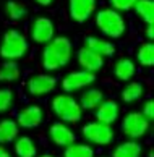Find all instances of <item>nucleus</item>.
<instances>
[{
	"instance_id": "33",
	"label": "nucleus",
	"mask_w": 154,
	"mask_h": 157,
	"mask_svg": "<svg viewBox=\"0 0 154 157\" xmlns=\"http://www.w3.org/2000/svg\"><path fill=\"white\" fill-rule=\"evenodd\" d=\"M36 157H55V155H52V154H42V155H36Z\"/></svg>"
},
{
	"instance_id": "9",
	"label": "nucleus",
	"mask_w": 154,
	"mask_h": 157,
	"mask_svg": "<svg viewBox=\"0 0 154 157\" xmlns=\"http://www.w3.org/2000/svg\"><path fill=\"white\" fill-rule=\"evenodd\" d=\"M55 37L54 21L47 16H38L31 25V39L36 44H47Z\"/></svg>"
},
{
	"instance_id": "28",
	"label": "nucleus",
	"mask_w": 154,
	"mask_h": 157,
	"mask_svg": "<svg viewBox=\"0 0 154 157\" xmlns=\"http://www.w3.org/2000/svg\"><path fill=\"white\" fill-rule=\"evenodd\" d=\"M109 3H110V8H114V10L122 13V11L133 10L136 0H109Z\"/></svg>"
},
{
	"instance_id": "20",
	"label": "nucleus",
	"mask_w": 154,
	"mask_h": 157,
	"mask_svg": "<svg viewBox=\"0 0 154 157\" xmlns=\"http://www.w3.org/2000/svg\"><path fill=\"white\" fill-rule=\"evenodd\" d=\"M144 94V86L140 83V81H128L127 86L122 89L120 96H122V101L127 102V104H133V102H138Z\"/></svg>"
},
{
	"instance_id": "2",
	"label": "nucleus",
	"mask_w": 154,
	"mask_h": 157,
	"mask_svg": "<svg viewBox=\"0 0 154 157\" xmlns=\"http://www.w3.org/2000/svg\"><path fill=\"white\" fill-rule=\"evenodd\" d=\"M97 29L109 39H120L127 31V21L120 11L114 8H101L94 16Z\"/></svg>"
},
{
	"instance_id": "17",
	"label": "nucleus",
	"mask_w": 154,
	"mask_h": 157,
	"mask_svg": "<svg viewBox=\"0 0 154 157\" xmlns=\"http://www.w3.org/2000/svg\"><path fill=\"white\" fill-rule=\"evenodd\" d=\"M13 151L16 157H36L38 146L31 136H18L13 141Z\"/></svg>"
},
{
	"instance_id": "29",
	"label": "nucleus",
	"mask_w": 154,
	"mask_h": 157,
	"mask_svg": "<svg viewBox=\"0 0 154 157\" xmlns=\"http://www.w3.org/2000/svg\"><path fill=\"white\" fill-rule=\"evenodd\" d=\"M141 113L144 115V117L148 118V120H152L154 118V101H146L144 104H143V109H141Z\"/></svg>"
},
{
	"instance_id": "15",
	"label": "nucleus",
	"mask_w": 154,
	"mask_h": 157,
	"mask_svg": "<svg viewBox=\"0 0 154 157\" xmlns=\"http://www.w3.org/2000/svg\"><path fill=\"white\" fill-rule=\"evenodd\" d=\"M85 47L93 50L94 54H97L102 59H109L114 57L115 54V45L112 40H107V37H97V36H88L85 40Z\"/></svg>"
},
{
	"instance_id": "1",
	"label": "nucleus",
	"mask_w": 154,
	"mask_h": 157,
	"mask_svg": "<svg viewBox=\"0 0 154 157\" xmlns=\"http://www.w3.org/2000/svg\"><path fill=\"white\" fill-rule=\"evenodd\" d=\"M73 57V44L67 36H55L42 49V67L47 71H57L68 65Z\"/></svg>"
},
{
	"instance_id": "5",
	"label": "nucleus",
	"mask_w": 154,
	"mask_h": 157,
	"mask_svg": "<svg viewBox=\"0 0 154 157\" xmlns=\"http://www.w3.org/2000/svg\"><path fill=\"white\" fill-rule=\"evenodd\" d=\"M81 135L85 138L88 144H94V146H107L114 141V128L112 125H105L102 121L93 120L85 123L81 128Z\"/></svg>"
},
{
	"instance_id": "32",
	"label": "nucleus",
	"mask_w": 154,
	"mask_h": 157,
	"mask_svg": "<svg viewBox=\"0 0 154 157\" xmlns=\"http://www.w3.org/2000/svg\"><path fill=\"white\" fill-rule=\"evenodd\" d=\"M38 5H41V7H49V5H52V2L54 0H34Z\"/></svg>"
},
{
	"instance_id": "8",
	"label": "nucleus",
	"mask_w": 154,
	"mask_h": 157,
	"mask_svg": "<svg viewBox=\"0 0 154 157\" xmlns=\"http://www.w3.org/2000/svg\"><path fill=\"white\" fill-rule=\"evenodd\" d=\"M55 88H57V79L50 73H36L26 83L28 94H31L34 97L47 96L50 92H54Z\"/></svg>"
},
{
	"instance_id": "10",
	"label": "nucleus",
	"mask_w": 154,
	"mask_h": 157,
	"mask_svg": "<svg viewBox=\"0 0 154 157\" xmlns=\"http://www.w3.org/2000/svg\"><path fill=\"white\" fill-rule=\"evenodd\" d=\"M45 118L44 109L38 105V104H31L25 109L20 110L18 117H16V125L20 128H25V130H34L39 125H42V121Z\"/></svg>"
},
{
	"instance_id": "7",
	"label": "nucleus",
	"mask_w": 154,
	"mask_h": 157,
	"mask_svg": "<svg viewBox=\"0 0 154 157\" xmlns=\"http://www.w3.org/2000/svg\"><path fill=\"white\" fill-rule=\"evenodd\" d=\"M94 81H96V73H89V71H85V70H75V71H70L62 78L60 86L63 92L72 94V92L85 91L91 88Z\"/></svg>"
},
{
	"instance_id": "31",
	"label": "nucleus",
	"mask_w": 154,
	"mask_h": 157,
	"mask_svg": "<svg viewBox=\"0 0 154 157\" xmlns=\"http://www.w3.org/2000/svg\"><path fill=\"white\" fill-rule=\"evenodd\" d=\"M0 157H11L10 151L5 147V146H2V144H0Z\"/></svg>"
},
{
	"instance_id": "24",
	"label": "nucleus",
	"mask_w": 154,
	"mask_h": 157,
	"mask_svg": "<svg viewBox=\"0 0 154 157\" xmlns=\"http://www.w3.org/2000/svg\"><path fill=\"white\" fill-rule=\"evenodd\" d=\"M3 11L11 21H21L28 16L26 5L18 2V0H8V2L5 3V7H3Z\"/></svg>"
},
{
	"instance_id": "12",
	"label": "nucleus",
	"mask_w": 154,
	"mask_h": 157,
	"mask_svg": "<svg viewBox=\"0 0 154 157\" xmlns=\"http://www.w3.org/2000/svg\"><path fill=\"white\" fill-rule=\"evenodd\" d=\"M49 139L52 141V144L58 147H67L72 143H75V131L70 128L68 123L55 121L49 126Z\"/></svg>"
},
{
	"instance_id": "30",
	"label": "nucleus",
	"mask_w": 154,
	"mask_h": 157,
	"mask_svg": "<svg viewBox=\"0 0 154 157\" xmlns=\"http://www.w3.org/2000/svg\"><path fill=\"white\" fill-rule=\"evenodd\" d=\"M144 34H146V37L149 39V42H151V40L154 39V26H152V25H148V26H146Z\"/></svg>"
},
{
	"instance_id": "19",
	"label": "nucleus",
	"mask_w": 154,
	"mask_h": 157,
	"mask_svg": "<svg viewBox=\"0 0 154 157\" xmlns=\"http://www.w3.org/2000/svg\"><path fill=\"white\" fill-rule=\"evenodd\" d=\"M104 101L102 91L97 88H88L83 91V94L80 97V105L83 110H96V107Z\"/></svg>"
},
{
	"instance_id": "21",
	"label": "nucleus",
	"mask_w": 154,
	"mask_h": 157,
	"mask_svg": "<svg viewBox=\"0 0 154 157\" xmlns=\"http://www.w3.org/2000/svg\"><path fill=\"white\" fill-rule=\"evenodd\" d=\"M133 10L144 25L154 23V0H136Z\"/></svg>"
},
{
	"instance_id": "11",
	"label": "nucleus",
	"mask_w": 154,
	"mask_h": 157,
	"mask_svg": "<svg viewBox=\"0 0 154 157\" xmlns=\"http://www.w3.org/2000/svg\"><path fill=\"white\" fill-rule=\"evenodd\" d=\"M97 0H68L70 18L76 23H85L93 16Z\"/></svg>"
},
{
	"instance_id": "6",
	"label": "nucleus",
	"mask_w": 154,
	"mask_h": 157,
	"mask_svg": "<svg viewBox=\"0 0 154 157\" xmlns=\"http://www.w3.org/2000/svg\"><path fill=\"white\" fill-rule=\"evenodd\" d=\"M122 131L127 138L136 141L149 131V120L141 112H128L122 120Z\"/></svg>"
},
{
	"instance_id": "25",
	"label": "nucleus",
	"mask_w": 154,
	"mask_h": 157,
	"mask_svg": "<svg viewBox=\"0 0 154 157\" xmlns=\"http://www.w3.org/2000/svg\"><path fill=\"white\" fill-rule=\"evenodd\" d=\"M63 157H94V149L88 143H72L63 147Z\"/></svg>"
},
{
	"instance_id": "16",
	"label": "nucleus",
	"mask_w": 154,
	"mask_h": 157,
	"mask_svg": "<svg viewBox=\"0 0 154 157\" xmlns=\"http://www.w3.org/2000/svg\"><path fill=\"white\" fill-rule=\"evenodd\" d=\"M135 75H136V63L128 57H122L114 63V76L118 81L128 83L135 78Z\"/></svg>"
},
{
	"instance_id": "23",
	"label": "nucleus",
	"mask_w": 154,
	"mask_h": 157,
	"mask_svg": "<svg viewBox=\"0 0 154 157\" xmlns=\"http://www.w3.org/2000/svg\"><path fill=\"white\" fill-rule=\"evenodd\" d=\"M20 76H21V71L16 62H3L0 65V83H5V84L15 83V81L20 79Z\"/></svg>"
},
{
	"instance_id": "26",
	"label": "nucleus",
	"mask_w": 154,
	"mask_h": 157,
	"mask_svg": "<svg viewBox=\"0 0 154 157\" xmlns=\"http://www.w3.org/2000/svg\"><path fill=\"white\" fill-rule=\"evenodd\" d=\"M136 60L141 67L151 68L154 65V45L152 42H143L136 50Z\"/></svg>"
},
{
	"instance_id": "3",
	"label": "nucleus",
	"mask_w": 154,
	"mask_h": 157,
	"mask_svg": "<svg viewBox=\"0 0 154 157\" xmlns=\"http://www.w3.org/2000/svg\"><path fill=\"white\" fill-rule=\"evenodd\" d=\"M50 109L58 120L68 125L78 123L83 117V112H85L80 105L78 99H75L72 94H67V92L57 94L52 99Z\"/></svg>"
},
{
	"instance_id": "18",
	"label": "nucleus",
	"mask_w": 154,
	"mask_h": 157,
	"mask_svg": "<svg viewBox=\"0 0 154 157\" xmlns=\"http://www.w3.org/2000/svg\"><path fill=\"white\" fill-rule=\"evenodd\" d=\"M18 136H20V126L16 125L15 120L11 118L0 120V144L2 146L13 143Z\"/></svg>"
},
{
	"instance_id": "27",
	"label": "nucleus",
	"mask_w": 154,
	"mask_h": 157,
	"mask_svg": "<svg viewBox=\"0 0 154 157\" xmlns=\"http://www.w3.org/2000/svg\"><path fill=\"white\" fill-rule=\"evenodd\" d=\"M15 101V94L10 88H0V113L11 109Z\"/></svg>"
},
{
	"instance_id": "22",
	"label": "nucleus",
	"mask_w": 154,
	"mask_h": 157,
	"mask_svg": "<svg viewBox=\"0 0 154 157\" xmlns=\"http://www.w3.org/2000/svg\"><path fill=\"white\" fill-rule=\"evenodd\" d=\"M143 149L136 141L128 139V141L120 143L118 146L112 151V157H141Z\"/></svg>"
},
{
	"instance_id": "13",
	"label": "nucleus",
	"mask_w": 154,
	"mask_h": 157,
	"mask_svg": "<svg viewBox=\"0 0 154 157\" xmlns=\"http://www.w3.org/2000/svg\"><path fill=\"white\" fill-rule=\"evenodd\" d=\"M96 120L102 121L105 125H112L118 120V115H120V105L118 102L114 99H104L102 102L96 107Z\"/></svg>"
},
{
	"instance_id": "14",
	"label": "nucleus",
	"mask_w": 154,
	"mask_h": 157,
	"mask_svg": "<svg viewBox=\"0 0 154 157\" xmlns=\"http://www.w3.org/2000/svg\"><path fill=\"white\" fill-rule=\"evenodd\" d=\"M76 60H78V65L81 67V70L89 73H97L99 70H102L104 67V59L99 57L97 54H94L93 50L86 49L85 45L76 52Z\"/></svg>"
},
{
	"instance_id": "4",
	"label": "nucleus",
	"mask_w": 154,
	"mask_h": 157,
	"mask_svg": "<svg viewBox=\"0 0 154 157\" xmlns=\"http://www.w3.org/2000/svg\"><path fill=\"white\" fill-rule=\"evenodd\" d=\"M29 42L26 36L18 29H8L3 33L0 42V57L5 62H16L26 55Z\"/></svg>"
}]
</instances>
